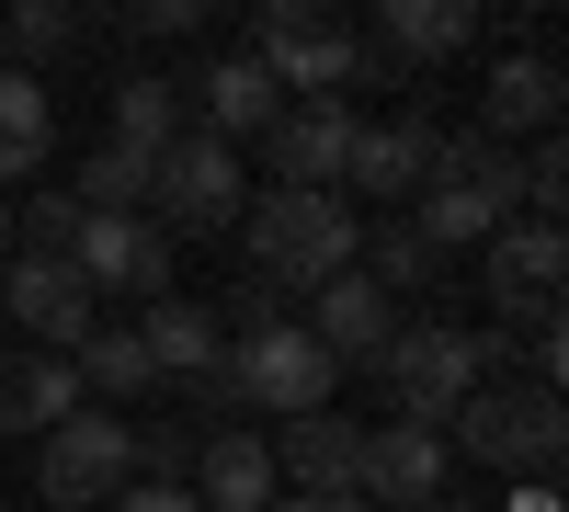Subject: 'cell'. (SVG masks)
Listing matches in <instances>:
<instances>
[{
    "mask_svg": "<svg viewBox=\"0 0 569 512\" xmlns=\"http://www.w3.org/2000/svg\"><path fill=\"white\" fill-rule=\"evenodd\" d=\"M433 149H445V137L421 126V114H399V126H353L342 182H353V194H376V205H410V194H421V171H433Z\"/></svg>",
    "mask_w": 569,
    "mask_h": 512,
    "instance_id": "17",
    "label": "cell"
},
{
    "mask_svg": "<svg viewBox=\"0 0 569 512\" xmlns=\"http://www.w3.org/2000/svg\"><path fill=\"white\" fill-rule=\"evenodd\" d=\"M171 137H182V80H149V69H137V80H114V149L160 160Z\"/></svg>",
    "mask_w": 569,
    "mask_h": 512,
    "instance_id": "24",
    "label": "cell"
},
{
    "mask_svg": "<svg viewBox=\"0 0 569 512\" xmlns=\"http://www.w3.org/2000/svg\"><path fill=\"white\" fill-rule=\"evenodd\" d=\"M46 149H58V103H46V80L0 58V194H12L23 171H46Z\"/></svg>",
    "mask_w": 569,
    "mask_h": 512,
    "instance_id": "22",
    "label": "cell"
},
{
    "mask_svg": "<svg viewBox=\"0 0 569 512\" xmlns=\"http://www.w3.org/2000/svg\"><path fill=\"white\" fill-rule=\"evenodd\" d=\"M69 273H80L91 297H137V308H160V297H171V240H160L149 217H80Z\"/></svg>",
    "mask_w": 569,
    "mask_h": 512,
    "instance_id": "9",
    "label": "cell"
},
{
    "mask_svg": "<svg viewBox=\"0 0 569 512\" xmlns=\"http://www.w3.org/2000/svg\"><path fill=\"white\" fill-rule=\"evenodd\" d=\"M69 364H80V399H137V388H160L149 353H137V319H126V331H91Z\"/></svg>",
    "mask_w": 569,
    "mask_h": 512,
    "instance_id": "26",
    "label": "cell"
},
{
    "mask_svg": "<svg viewBox=\"0 0 569 512\" xmlns=\"http://www.w3.org/2000/svg\"><path fill=\"white\" fill-rule=\"evenodd\" d=\"M456 46H479V12L467 0H388L376 12V58H456Z\"/></svg>",
    "mask_w": 569,
    "mask_h": 512,
    "instance_id": "23",
    "label": "cell"
},
{
    "mask_svg": "<svg viewBox=\"0 0 569 512\" xmlns=\"http://www.w3.org/2000/svg\"><path fill=\"white\" fill-rule=\"evenodd\" d=\"M501 512H558V479H512V501Z\"/></svg>",
    "mask_w": 569,
    "mask_h": 512,
    "instance_id": "31",
    "label": "cell"
},
{
    "mask_svg": "<svg viewBox=\"0 0 569 512\" xmlns=\"http://www.w3.org/2000/svg\"><path fill=\"white\" fill-rule=\"evenodd\" d=\"M182 490H194V512H273V501H284V490H273V444L240 433V422L194 444V479H182Z\"/></svg>",
    "mask_w": 569,
    "mask_h": 512,
    "instance_id": "15",
    "label": "cell"
},
{
    "mask_svg": "<svg viewBox=\"0 0 569 512\" xmlns=\"http://www.w3.org/2000/svg\"><path fill=\"white\" fill-rule=\"evenodd\" d=\"M126 23H137V34H194V0H137Z\"/></svg>",
    "mask_w": 569,
    "mask_h": 512,
    "instance_id": "30",
    "label": "cell"
},
{
    "mask_svg": "<svg viewBox=\"0 0 569 512\" xmlns=\"http://www.w3.org/2000/svg\"><path fill=\"white\" fill-rule=\"evenodd\" d=\"M126 479H137V433L114 422V410H69V422L46 433V455H34V501L46 512H91Z\"/></svg>",
    "mask_w": 569,
    "mask_h": 512,
    "instance_id": "8",
    "label": "cell"
},
{
    "mask_svg": "<svg viewBox=\"0 0 569 512\" xmlns=\"http://www.w3.org/2000/svg\"><path fill=\"white\" fill-rule=\"evenodd\" d=\"M353 262H376L365 285H388V297H399V285H433V273H445V251L421 240L410 217H388V228H365V240H353Z\"/></svg>",
    "mask_w": 569,
    "mask_h": 512,
    "instance_id": "25",
    "label": "cell"
},
{
    "mask_svg": "<svg viewBox=\"0 0 569 512\" xmlns=\"http://www.w3.org/2000/svg\"><path fill=\"white\" fill-rule=\"evenodd\" d=\"M376 377H388L399 422H421V433H445L456 410H467V388H490L479 377V342H467L456 319H399V342L376 353Z\"/></svg>",
    "mask_w": 569,
    "mask_h": 512,
    "instance_id": "5",
    "label": "cell"
},
{
    "mask_svg": "<svg viewBox=\"0 0 569 512\" xmlns=\"http://www.w3.org/2000/svg\"><path fill=\"white\" fill-rule=\"evenodd\" d=\"M342 160H353V103H284L262 126L273 194H342Z\"/></svg>",
    "mask_w": 569,
    "mask_h": 512,
    "instance_id": "10",
    "label": "cell"
},
{
    "mask_svg": "<svg viewBox=\"0 0 569 512\" xmlns=\"http://www.w3.org/2000/svg\"><path fill=\"white\" fill-rule=\"evenodd\" d=\"M240 240H251V273H262L273 297H319L330 273H353L365 217H353L342 194H251Z\"/></svg>",
    "mask_w": 569,
    "mask_h": 512,
    "instance_id": "1",
    "label": "cell"
},
{
    "mask_svg": "<svg viewBox=\"0 0 569 512\" xmlns=\"http://www.w3.org/2000/svg\"><path fill=\"white\" fill-rule=\"evenodd\" d=\"M240 58L284 91V103H342V91L365 80V46H353L342 23H319V12H262Z\"/></svg>",
    "mask_w": 569,
    "mask_h": 512,
    "instance_id": "7",
    "label": "cell"
},
{
    "mask_svg": "<svg viewBox=\"0 0 569 512\" xmlns=\"http://www.w3.org/2000/svg\"><path fill=\"white\" fill-rule=\"evenodd\" d=\"M182 91H194V114H206L194 137H217V149H240V137H262V126L284 114V91H273V80L240 58V46H228V58H206V69L182 80Z\"/></svg>",
    "mask_w": 569,
    "mask_h": 512,
    "instance_id": "16",
    "label": "cell"
},
{
    "mask_svg": "<svg viewBox=\"0 0 569 512\" xmlns=\"http://www.w3.org/2000/svg\"><path fill=\"white\" fill-rule=\"evenodd\" d=\"M297 331H308L330 364H376V353L399 342V297H388V285H365V273H330V285L308 297Z\"/></svg>",
    "mask_w": 569,
    "mask_h": 512,
    "instance_id": "14",
    "label": "cell"
},
{
    "mask_svg": "<svg viewBox=\"0 0 569 512\" xmlns=\"http://www.w3.org/2000/svg\"><path fill=\"white\" fill-rule=\"evenodd\" d=\"M445 468H456V455H445V433H421V422L365 433V490H376V501H399V512H421V501H433V490H445Z\"/></svg>",
    "mask_w": 569,
    "mask_h": 512,
    "instance_id": "20",
    "label": "cell"
},
{
    "mask_svg": "<svg viewBox=\"0 0 569 512\" xmlns=\"http://www.w3.org/2000/svg\"><path fill=\"white\" fill-rule=\"evenodd\" d=\"M0 319H12L34 353H80L91 331H103V297H91L69 262H12L0 273Z\"/></svg>",
    "mask_w": 569,
    "mask_h": 512,
    "instance_id": "11",
    "label": "cell"
},
{
    "mask_svg": "<svg viewBox=\"0 0 569 512\" xmlns=\"http://www.w3.org/2000/svg\"><path fill=\"white\" fill-rule=\"evenodd\" d=\"M240 217H251L240 149H217V137L182 126L171 149L149 160V228H160V240H194V228H240Z\"/></svg>",
    "mask_w": 569,
    "mask_h": 512,
    "instance_id": "6",
    "label": "cell"
},
{
    "mask_svg": "<svg viewBox=\"0 0 569 512\" xmlns=\"http://www.w3.org/2000/svg\"><path fill=\"white\" fill-rule=\"evenodd\" d=\"M69 410H91L69 353H34V342H23V353H0V433H58Z\"/></svg>",
    "mask_w": 569,
    "mask_h": 512,
    "instance_id": "18",
    "label": "cell"
},
{
    "mask_svg": "<svg viewBox=\"0 0 569 512\" xmlns=\"http://www.w3.org/2000/svg\"><path fill=\"white\" fill-rule=\"evenodd\" d=\"M12 240H23V262H69V240H80V205H69V194H34V205H12Z\"/></svg>",
    "mask_w": 569,
    "mask_h": 512,
    "instance_id": "27",
    "label": "cell"
},
{
    "mask_svg": "<svg viewBox=\"0 0 569 512\" xmlns=\"http://www.w3.org/2000/svg\"><path fill=\"white\" fill-rule=\"evenodd\" d=\"M273 490H297V501H365V422H342V410L284 422L273 433Z\"/></svg>",
    "mask_w": 569,
    "mask_h": 512,
    "instance_id": "12",
    "label": "cell"
},
{
    "mask_svg": "<svg viewBox=\"0 0 569 512\" xmlns=\"http://www.w3.org/2000/svg\"><path fill=\"white\" fill-rule=\"evenodd\" d=\"M547 126H558V69L547 58H501L490 91H479V137L512 149V137H547Z\"/></svg>",
    "mask_w": 569,
    "mask_h": 512,
    "instance_id": "21",
    "label": "cell"
},
{
    "mask_svg": "<svg viewBox=\"0 0 569 512\" xmlns=\"http://www.w3.org/2000/svg\"><path fill=\"white\" fill-rule=\"evenodd\" d=\"M69 34H80V23L58 12V0H23V12H12V69H23V58H58Z\"/></svg>",
    "mask_w": 569,
    "mask_h": 512,
    "instance_id": "28",
    "label": "cell"
},
{
    "mask_svg": "<svg viewBox=\"0 0 569 512\" xmlns=\"http://www.w3.org/2000/svg\"><path fill=\"white\" fill-rule=\"evenodd\" d=\"M330 377H342V364H330L297 319H273V331H240L217 353V377L194 388L206 410H273V422H308V410H330Z\"/></svg>",
    "mask_w": 569,
    "mask_h": 512,
    "instance_id": "3",
    "label": "cell"
},
{
    "mask_svg": "<svg viewBox=\"0 0 569 512\" xmlns=\"http://www.w3.org/2000/svg\"><path fill=\"white\" fill-rule=\"evenodd\" d=\"M114 512H194V490H182V479H126Z\"/></svg>",
    "mask_w": 569,
    "mask_h": 512,
    "instance_id": "29",
    "label": "cell"
},
{
    "mask_svg": "<svg viewBox=\"0 0 569 512\" xmlns=\"http://www.w3.org/2000/svg\"><path fill=\"white\" fill-rule=\"evenodd\" d=\"M273 512H365V501H297V490H284V501H273Z\"/></svg>",
    "mask_w": 569,
    "mask_h": 512,
    "instance_id": "32",
    "label": "cell"
},
{
    "mask_svg": "<svg viewBox=\"0 0 569 512\" xmlns=\"http://www.w3.org/2000/svg\"><path fill=\"white\" fill-rule=\"evenodd\" d=\"M456 444L445 455H479V468H501V479H558V444H569V410H558V388H467V410L445 422Z\"/></svg>",
    "mask_w": 569,
    "mask_h": 512,
    "instance_id": "4",
    "label": "cell"
},
{
    "mask_svg": "<svg viewBox=\"0 0 569 512\" xmlns=\"http://www.w3.org/2000/svg\"><path fill=\"white\" fill-rule=\"evenodd\" d=\"M558 273H569V240L547 217H512L501 240L479 251V285L501 297V319H558Z\"/></svg>",
    "mask_w": 569,
    "mask_h": 512,
    "instance_id": "13",
    "label": "cell"
},
{
    "mask_svg": "<svg viewBox=\"0 0 569 512\" xmlns=\"http://www.w3.org/2000/svg\"><path fill=\"white\" fill-rule=\"evenodd\" d=\"M137 353H149V377H182V388H206L217 377V308L194 297H160V308H137Z\"/></svg>",
    "mask_w": 569,
    "mask_h": 512,
    "instance_id": "19",
    "label": "cell"
},
{
    "mask_svg": "<svg viewBox=\"0 0 569 512\" xmlns=\"http://www.w3.org/2000/svg\"><path fill=\"white\" fill-rule=\"evenodd\" d=\"M410 205H421L410 228H421L433 251H490L501 228H512V205H525V182H512V149H490V137H445Z\"/></svg>",
    "mask_w": 569,
    "mask_h": 512,
    "instance_id": "2",
    "label": "cell"
},
{
    "mask_svg": "<svg viewBox=\"0 0 569 512\" xmlns=\"http://www.w3.org/2000/svg\"><path fill=\"white\" fill-rule=\"evenodd\" d=\"M0 251H12V194H0Z\"/></svg>",
    "mask_w": 569,
    "mask_h": 512,
    "instance_id": "33",
    "label": "cell"
}]
</instances>
